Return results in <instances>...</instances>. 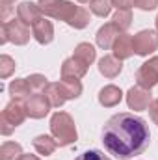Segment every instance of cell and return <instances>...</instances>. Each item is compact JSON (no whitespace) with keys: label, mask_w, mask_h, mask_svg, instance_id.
Segmentation results:
<instances>
[{"label":"cell","mask_w":158,"mask_h":160,"mask_svg":"<svg viewBox=\"0 0 158 160\" xmlns=\"http://www.w3.org/2000/svg\"><path fill=\"white\" fill-rule=\"evenodd\" d=\"M21 160H41V158H37L36 155H24V157H22Z\"/></svg>","instance_id":"obj_33"},{"label":"cell","mask_w":158,"mask_h":160,"mask_svg":"<svg viewBox=\"0 0 158 160\" xmlns=\"http://www.w3.org/2000/svg\"><path fill=\"white\" fill-rule=\"evenodd\" d=\"M24 108H26V114L32 119H43L48 114V110L52 108V104H50V101L47 99L45 93H36V95H30L24 101Z\"/></svg>","instance_id":"obj_9"},{"label":"cell","mask_w":158,"mask_h":160,"mask_svg":"<svg viewBox=\"0 0 158 160\" xmlns=\"http://www.w3.org/2000/svg\"><path fill=\"white\" fill-rule=\"evenodd\" d=\"M32 36H34V39L37 41L39 45H48V43H52V39H54V26H52V22L47 21L45 17L39 19V21L32 26Z\"/></svg>","instance_id":"obj_15"},{"label":"cell","mask_w":158,"mask_h":160,"mask_svg":"<svg viewBox=\"0 0 158 160\" xmlns=\"http://www.w3.org/2000/svg\"><path fill=\"white\" fill-rule=\"evenodd\" d=\"M121 34H123V32L119 30L114 22H106V24H102V26L97 30L95 39H97V45H99L102 50H112V47H114V43L117 39V36H121Z\"/></svg>","instance_id":"obj_10"},{"label":"cell","mask_w":158,"mask_h":160,"mask_svg":"<svg viewBox=\"0 0 158 160\" xmlns=\"http://www.w3.org/2000/svg\"><path fill=\"white\" fill-rule=\"evenodd\" d=\"M34 149L43 155V157H50L54 151H56V147H58V142H56V138L54 136H48V134H39V136H36L34 138Z\"/></svg>","instance_id":"obj_18"},{"label":"cell","mask_w":158,"mask_h":160,"mask_svg":"<svg viewBox=\"0 0 158 160\" xmlns=\"http://www.w3.org/2000/svg\"><path fill=\"white\" fill-rule=\"evenodd\" d=\"M112 50H114V56L116 58H119V60H128L132 54H136L134 52V36L123 32L121 36H117V39L114 43Z\"/></svg>","instance_id":"obj_13"},{"label":"cell","mask_w":158,"mask_h":160,"mask_svg":"<svg viewBox=\"0 0 158 160\" xmlns=\"http://www.w3.org/2000/svg\"><path fill=\"white\" fill-rule=\"evenodd\" d=\"M147 110H149V116H151V119L158 123V99H155V101L149 104V108H147Z\"/></svg>","instance_id":"obj_32"},{"label":"cell","mask_w":158,"mask_h":160,"mask_svg":"<svg viewBox=\"0 0 158 160\" xmlns=\"http://www.w3.org/2000/svg\"><path fill=\"white\" fill-rule=\"evenodd\" d=\"M73 56H77L78 60H82L86 65H91V63L95 62V58H97V50H95V47L89 45V43H78V45L75 47V54H73Z\"/></svg>","instance_id":"obj_22"},{"label":"cell","mask_w":158,"mask_h":160,"mask_svg":"<svg viewBox=\"0 0 158 160\" xmlns=\"http://www.w3.org/2000/svg\"><path fill=\"white\" fill-rule=\"evenodd\" d=\"M26 80H28V84H30L32 91H36V93H43V91H45V88L48 86V80H47V77H45V75H39V73L30 75Z\"/></svg>","instance_id":"obj_27"},{"label":"cell","mask_w":158,"mask_h":160,"mask_svg":"<svg viewBox=\"0 0 158 160\" xmlns=\"http://www.w3.org/2000/svg\"><path fill=\"white\" fill-rule=\"evenodd\" d=\"M37 4H39L43 15L56 19V21H63L67 24L71 22V19L78 11V6H75L69 0H39Z\"/></svg>","instance_id":"obj_3"},{"label":"cell","mask_w":158,"mask_h":160,"mask_svg":"<svg viewBox=\"0 0 158 160\" xmlns=\"http://www.w3.org/2000/svg\"><path fill=\"white\" fill-rule=\"evenodd\" d=\"M158 50V32L141 30L134 36V52L138 56H149Z\"/></svg>","instance_id":"obj_8"},{"label":"cell","mask_w":158,"mask_h":160,"mask_svg":"<svg viewBox=\"0 0 158 160\" xmlns=\"http://www.w3.org/2000/svg\"><path fill=\"white\" fill-rule=\"evenodd\" d=\"M136 82L141 88H155L158 84V56L149 58L145 63H141V67L136 71Z\"/></svg>","instance_id":"obj_7"},{"label":"cell","mask_w":158,"mask_h":160,"mask_svg":"<svg viewBox=\"0 0 158 160\" xmlns=\"http://www.w3.org/2000/svg\"><path fill=\"white\" fill-rule=\"evenodd\" d=\"M7 91L11 95V101H19L21 102V101H26L30 97L32 88H30V84H28L26 78H15V80H11V84L7 86Z\"/></svg>","instance_id":"obj_17"},{"label":"cell","mask_w":158,"mask_h":160,"mask_svg":"<svg viewBox=\"0 0 158 160\" xmlns=\"http://www.w3.org/2000/svg\"><path fill=\"white\" fill-rule=\"evenodd\" d=\"M0 6H2V21L6 22L9 13L13 11V6H15V0H0Z\"/></svg>","instance_id":"obj_30"},{"label":"cell","mask_w":158,"mask_h":160,"mask_svg":"<svg viewBox=\"0 0 158 160\" xmlns=\"http://www.w3.org/2000/svg\"><path fill=\"white\" fill-rule=\"evenodd\" d=\"M13 43V45H26L30 41V28L28 24H24L21 19H13V21H6L2 22V38L0 43Z\"/></svg>","instance_id":"obj_5"},{"label":"cell","mask_w":158,"mask_h":160,"mask_svg":"<svg viewBox=\"0 0 158 160\" xmlns=\"http://www.w3.org/2000/svg\"><path fill=\"white\" fill-rule=\"evenodd\" d=\"M45 95H47V99L50 101V104L54 106V108H60V106H63L65 104V95H63V91H62V86H60V82H48V86L45 88V91H43Z\"/></svg>","instance_id":"obj_19"},{"label":"cell","mask_w":158,"mask_h":160,"mask_svg":"<svg viewBox=\"0 0 158 160\" xmlns=\"http://www.w3.org/2000/svg\"><path fill=\"white\" fill-rule=\"evenodd\" d=\"M151 102H153V93H151V89H147V88L132 86V88L126 91V104H128V108L134 110V112H143V110H147Z\"/></svg>","instance_id":"obj_6"},{"label":"cell","mask_w":158,"mask_h":160,"mask_svg":"<svg viewBox=\"0 0 158 160\" xmlns=\"http://www.w3.org/2000/svg\"><path fill=\"white\" fill-rule=\"evenodd\" d=\"M87 24H89V11H87L86 8L78 6V11H77V13H75V17L71 19L69 26H71V28H75V30H82V28H86Z\"/></svg>","instance_id":"obj_25"},{"label":"cell","mask_w":158,"mask_h":160,"mask_svg":"<svg viewBox=\"0 0 158 160\" xmlns=\"http://www.w3.org/2000/svg\"><path fill=\"white\" fill-rule=\"evenodd\" d=\"M102 143L104 149L119 160L141 155L151 143L147 121L128 112L112 116L102 127Z\"/></svg>","instance_id":"obj_1"},{"label":"cell","mask_w":158,"mask_h":160,"mask_svg":"<svg viewBox=\"0 0 158 160\" xmlns=\"http://www.w3.org/2000/svg\"><path fill=\"white\" fill-rule=\"evenodd\" d=\"M75 160H110L104 153H101V151H97V149H91V151H86V153H82L78 155Z\"/></svg>","instance_id":"obj_28"},{"label":"cell","mask_w":158,"mask_h":160,"mask_svg":"<svg viewBox=\"0 0 158 160\" xmlns=\"http://www.w3.org/2000/svg\"><path fill=\"white\" fill-rule=\"evenodd\" d=\"M121 71H123V60H119L116 56L106 54V56H102V58L99 60V73H101L102 77H106V78H116V77H119Z\"/></svg>","instance_id":"obj_14"},{"label":"cell","mask_w":158,"mask_h":160,"mask_svg":"<svg viewBox=\"0 0 158 160\" xmlns=\"http://www.w3.org/2000/svg\"><path fill=\"white\" fill-rule=\"evenodd\" d=\"M24 157L21 143L17 142H4L0 147V160H21Z\"/></svg>","instance_id":"obj_21"},{"label":"cell","mask_w":158,"mask_h":160,"mask_svg":"<svg viewBox=\"0 0 158 160\" xmlns=\"http://www.w3.org/2000/svg\"><path fill=\"white\" fill-rule=\"evenodd\" d=\"M50 132L56 138V142H58L60 147L73 145L78 140V132H77L75 119L67 112H56L50 118Z\"/></svg>","instance_id":"obj_2"},{"label":"cell","mask_w":158,"mask_h":160,"mask_svg":"<svg viewBox=\"0 0 158 160\" xmlns=\"http://www.w3.org/2000/svg\"><path fill=\"white\" fill-rule=\"evenodd\" d=\"M60 86H62V91H63V95H65V99L67 101H71V99H78L80 95H82V82L77 78H62L60 80Z\"/></svg>","instance_id":"obj_20"},{"label":"cell","mask_w":158,"mask_h":160,"mask_svg":"<svg viewBox=\"0 0 158 160\" xmlns=\"http://www.w3.org/2000/svg\"><path fill=\"white\" fill-rule=\"evenodd\" d=\"M87 67L82 60H78L77 56H71L67 60H63L62 63V78H77L80 80L82 77H86L87 73Z\"/></svg>","instance_id":"obj_11"},{"label":"cell","mask_w":158,"mask_h":160,"mask_svg":"<svg viewBox=\"0 0 158 160\" xmlns=\"http://www.w3.org/2000/svg\"><path fill=\"white\" fill-rule=\"evenodd\" d=\"M112 22L121 32H126L130 28V24H132V11L130 9H117L116 15L112 17Z\"/></svg>","instance_id":"obj_23"},{"label":"cell","mask_w":158,"mask_h":160,"mask_svg":"<svg viewBox=\"0 0 158 160\" xmlns=\"http://www.w3.org/2000/svg\"><path fill=\"white\" fill-rule=\"evenodd\" d=\"M134 6L143 11H153L158 8V0H134Z\"/></svg>","instance_id":"obj_29"},{"label":"cell","mask_w":158,"mask_h":160,"mask_svg":"<svg viewBox=\"0 0 158 160\" xmlns=\"http://www.w3.org/2000/svg\"><path fill=\"white\" fill-rule=\"evenodd\" d=\"M112 4L117 9H130L134 6V0H112Z\"/></svg>","instance_id":"obj_31"},{"label":"cell","mask_w":158,"mask_h":160,"mask_svg":"<svg viewBox=\"0 0 158 160\" xmlns=\"http://www.w3.org/2000/svg\"><path fill=\"white\" fill-rule=\"evenodd\" d=\"M121 101H123V91L119 89L117 86H114V84H108V86H104L99 91V102L104 108H114V106H117Z\"/></svg>","instance_id":"obj_16"},{"label":"cell","mask_w":158,"mask_h":160,"mask_svg":"<svg viewBox=\"0 0 158 160\" xmlns=\"http://www.w3.org/2000/svg\"><path fill=\"white\" fill-rule=\"evenodd\" d=\"M80 4H87V2H91V0H78Z\"/></svg>","instance_id":"obj_34"},{"label":"cell","mask_w":158,"mask_h":160,"mask_svg":"<svg viewBox=\"0 0 158 160\" xmlns=\"http://www.w3.org/2000/svg\"><path fill=\"white\" fill-rule=\"evenodd\" d=\"M112 8H114L112 0H91L89 2V9L97 17H108L110 11H112Z\"/></svg>","instance_id":"obj_24"},{"label":"cell","mask_w":158,"mask_h":160,"mask_svg":"<svg viewBox=\"0 0 158 160\" xmlns=\"http://www.w3.org/2000/svg\"><path fill=\"white\" fill-rule=\"evenodd\" d=\"M26 108L24 104H21L19 101H11L6 104V108L2 110V116H0V132L4 136H9L19 125H22L26 119Z\"/></svg>","instance_id":"obj_4"},{"label":"cell","mask_w":158,"mask_h":160,"mask_svg":"<svg viewBox=\"0 0 158 160\" xmlns=\"http://www.w3.org/2000/svg\"><path fill=\"white\" fill-rule=\"evenodd\" d=\"M15 60L11 58V56H7V54H2L0 56V78L6 80L9 78L11 75H13V71H15Z\"/></svg>","instance_id":"obj_26"},{"label":"cell","mask_w":158,"mask_h":160,"mask_svg":"<svg viewBox=\"0 0 158 160\" xmlns=\"http://www.w3.org/2000/svg\"><path fill=\"white\" fill-rule=\"evenodd\" d=\"M17 19H21L24 24H36L39 19H43V11H41L39 4H34V2H22L17 6Z\"/></svg>","instance_id":"obj_12"},{"label":"cell","mask_w":158,"mask_h":160,"mask_svg":"<svg viewBox=\"0 0 158 160\" xmlns=\"http://www.w3.org/2000/svg\"><path fill=\"white\" fill-rule=\"evenodd\" d=\"M156 32H158V17H156Z\"/></svg>","instance_id":"obj_35"}]
</instances>
